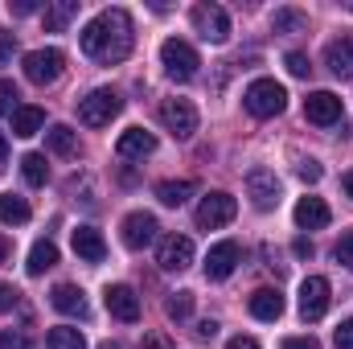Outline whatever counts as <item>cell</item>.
Wrapping results in <instances>:
<instances>
[{"mask_svg":"<svg viewBox=\"0 0 353 349\" xmlns=\"http://www.w3.org/2000/svg\"><path fill=\"white\" fill-rule=\"evenodd\" d=\"M132 46H136V33H132L128 8H103L83 29V54L94 58V62H103V66L123 62L132 54Z\"/></svg>","mask_w":353,"mask_h":349,"instance_id":"obj_1","label":"cell"},{"mask_svg":"<svg viewBox=\"0 0 353 349\" xmlns=\"http://www.w3.org/2000/svg\"><path fill=\"white\" fill-rule=\"evenodd\" d=\"M243 107L255 119H275L288 107V90H283V83H275V79H255L251 87L243 90Z\"/></svg>","mask_w":353,"mask_h":349,"instance_id":"obj_2","label":"cell"},{"mask_svg":"<svg viewBox=\"0 0 353 349\" xmlns=\"http://www.w3.org/2000/svg\"><path fill=\"white\" fill-rule=\"evenodd\" d=\"M119 111H123V99H119V90H111V87H99V90H90L87 99H79V119L87 128H107Z\"/></svg>","mask_w":353,"mask_h":349,"instance_id":"obj_3","label":"cell"},{"mask_svg":"<svg viewBox=\"0 0 353 349\" xmlns=\"http://www.w3.org/2000/svg\"><path fill=\"white\" fill-rule=\"evenodd\" d=\"M21 66H25V79H29L33 87H50V83L62 79V70H66V54L54 50V46H46V50H29Z\"/></svg>","mask_w":353,"mask_h":349,"instance_id":"obj_4","label":"cell"},{"mask_svg":"<svg viewBox=\"0 0 353 349\" xmlns=\"http://www.w3.org/2000/svg\"><path fill=\"white\" fill-rule=\"evenodd\" d=\"M161 66H165V74H169V79H176V83H189V79L197 74L201 58H197V50H193L189 41L169 37V41L161 46Z\"/></svg>","mask_w":353,"mask_h":349,"instance_id":"obj_5","label":"cell"},{"mask_svg":"<svg viewBox=\"0 0 353 349\" xmlns=\"http://www.w3.org/2000/svg\"><path fill=\"white\" fill-rule=\"evenodd\" d=\"M189 21H193V29H197L205 41H214V46H226V41H230V17H226L222 4L201 0V4H193Z\"/></svg>","mask_w":353,"mask_h":349,"instance_id":"obj_6","label":"cell"},{"mask_svg":"<svg viewBox=\"0 0 353 349\" xmlns=\"http://www.w3.org/2000/svg\"><path fill=\"white\" fill-rule=\"evenodd\" d=\"M234 214H239V201L230 197V193H222V189H214V193H205L201 197V206H197V226L201 230H218V226H226V222H234Z\"/></svg>","mask_w":353,"mask_h":349,"instance_id":"obj_7","label":"cell"},{"mask_svg":"<svg viewBox=\"0 0 353 349\" xmlns=\"http://www.w3.org/2000/svg\"><path fill=\"white\" fill-rule=\"evenodd\" d=\"M279 193H283V185H279L275 169H251V173H247V197H251V206H255L259 214H267V210L279 206Z\"/></svg>","mask_w":353,"mask_h":349,"instance_id":"obj_8","label":"cell"},{"mask_svg":"<svg viewBox=\"0 0 353 349\" xmlns=\"http://www.w3.org/2000/svg\"><path fill=\"white\" fill-rule=\"evenodd\" d=\"M329 300H333V288L325 275H308L300 283V317L304 321H321L329 312Z\"/></svg>","mask_w":353,"mask_h":349,"instance_id":"obj_9","label":"cell"},{"mask_svg":"<svg viewBox=\"0 0 353 349\" xmlns=\"http://www.w3.org/2000/svg\"><path fill=\"white\" fill-rule=\"evenodd\" d=\"M161 123L173 132L176 140H189L197 132V107L189 99H165L161 103Z\"/></svg>","mask_w":353,"mask_h":349,"instance_id":"obj_10","label":"cell"},{"mask_svg":"<svg viewBox=\"0 0 353 349\" xmlns=\"http://www.w3.org/2000/svg\"><path fill=\"white\" fill-rule=\"evenodd\" d=\"M157 218L148 214V210H132L128 218H123V226H119V235H123V247H132V251H144L152 239H157Z\"/></svg>","mask_w":353,"mask_h":349,"instance_id":"obj_11","label":"cell"},{"mask_svg":"<svg viewBox=\"0 0 353 349\" xmlns=\"http://www.w3.org/2000/svg\"><path fill=\"white\" fill-rule=\"evenodd\" d=\"M103 304H107V312H111L115 321H123V325L140 321V296H136V288H128V283H111V288L103 292Z\"/></svg>","mask_w":353,"mask_h":349,"instance_id":"obj_12","label":"cell"},{"mask_svg":"<svg viewBox=\"0 0 353 349\" xmlns=\"http://www.w3.org/2000/svg\"><path fill=\"white\" fill-rule=\"evenodd\" d=\"M304 115H308V123H321V128L337 123V119H341V94H333V90H312V94L304 99Z\"/></svg>","mask_w":353,"mask_h":349,"instance_id":"obj_13","label":"cell"},{"mask_svg":"<svg viewBox=\"0 0 353 349\" xmlns=\"http://www.w3.org/2000/svg\"><path fill=\"white\" fill-rule=\"evenodd\" d=\"M157 263H161L165 271H185V267L193 263V239H189V235H169V239H161Z\"/></svg>","mask_w":353,"mask_h":349,"instance_id":"obj_14","label":"cell"},{"mask_svg":"<svg viewBox=\"0 0 353 349\" xmlns=\"http://www.w3.org/2000/svg\"><path fill=\"white\" fill-rule=\"evenodd\" d=\"M239 259H243L239 243H234V239H222V243H214L210 255H205V275H210V279H226V275L239 267Z\"/></svg>","mask_w":353,"mask_h":349,"instance_id":"obj_15","label":"cell"},{"mask_svg":"<svg viewBox=\"0 0 353 349\" xmlns=\"http://www.w3.org/2000/svg\"><path fill=\"white\" fill-rule=\"evenodd\" d=\"M50 304H54L62 317H74V321H87L90 317L87 296H83V288H74V283H58V288L50 292Z\"/></svg>","mask_w":353,"mask_h":349,"instance_id":"obj_16","label":"cell"},{"mask_svg":"<svg viewBox=\"0 0 353 349\" xmlns=\"http://www.w3.org/2000/svg\"><path fill=\"white\" fill-rule=\"evenodd\" d=\"M157 152V136L144 132V128H128L119 140H115V157L123 161H136V157H152Z\"/></svg>","mask_w":353,"mask_h":349,"instance_id":"obj_17","label":"cell"},{"mask_svg":"<svg viewBox=\"0 0 353 349\" xmlns=\"http://www.w3.org/2000/svg\"><path fill=\"white\" fill-rule=\"evenodd\" d=\"M325 66L337 74V79H353V37L341 33L325 46Z\"/></svg>","mask_w":353,"mask_h":349,"instance_id":"obj_18","label":"cell"},{"mask_svg":"<svg viewBox=\"0 0 353 349\" xmlns=\"http://www.w3.org/2000/svg\"><path fill=\"white\" fill-rule=\"evenodd\" d=\"M292 218H296V226H300V230H321V226H329L333 210H329L321 197H300V201H296V210H292Z\"/></svg>","mask_w":353,"mask_h":349,"instance_id":"obj_19","label":"cell"},{"mask_svg":"<svg viewBox=\"0 0 353 349\" xmlns=\"http://www.w3.org/2000/svg\"><path fill=\"white\" fill-rule=\"evenodd\" d=\"M70 243H74V255L83 263H103L107 259V243H103V235L94 230V226H79L74 235H70Z\"/></svg>","mask_w":353,"mask_h":349,"instance_id":"obj_20","label":"cell"},{"mask_svg":"<svg viewBox=\"0 0 353 349\" xmlns=\"http://www.w3.org/2000/svg\"><path fill=\"white\" fill-rule=\"evenodd\" d=\"M247 308H251V317H255V321H267V325H275V321L283 317V296H279L275 288H259V292H251Z\"/></svg>","mask_w":353,"mask_h":349,"instance_id":"obj_21","label":"cell"},{"mask_svg":"<svg viewBox=\"0 0 353 349\" xmlns=\"http://www.w3.org/2000/svg\"><path fill=\"white\" fill-rule=\"evenodd\" d=\"M8 119H12V136H21V140L37 136V132L46 128V111H41V107H17Z\"/></svg>","mask_w":353,"mask_h":349,"instance_id":"obj_22","label":"cell"},{"mask_svg":"<svg viewBox=\"0 0 353 349\" xmlns=\"http://www.w3.org/2000/svg\"><path fill=\"white\" fill-rule=\"evenodd\" d=\"M74 17H79V0H58V4H46V12H41L46 33H62Z\"/></svg>","mask_w":353,"mask_h":349,"instance_id":"obj_23","label":"cell"},{"mask_svg":"<svg viewBox=\"0 0 353 349\" xmlns=\"http://www.w3.org/2000/svg\"><path fill=\"white\" fill-rule=\"evenodd\" d=\"M46 144H50V152H58V157H79V132L66 128V123H54V128L46 132Z\"/></svg>","mask_w":353,"mask_h":349,"instance_id":"obj_24","label":"cell"},{"mask_svg":"<svg viewBox=\"0 0 353 349\" xmlns=\"http://www.w3.org/2000/svg\"><path fill=\"white\" fill-rule=\"evenodd\" d=\"M29 201L21 197V193H0V222L4 226H25L29 222Z\"/></svg>","mask_w":353,"mask_h":349,"instance_id":"obj_25","label":"cell"},{"mask_svg":"<svg viewBox=\"0 0 353 349\" xmlns=\"http://www.w3.org/2000/svg\"><path fill=\"white\" fill-rule=\"evenodd\" d=\"M54 263H58V247H54L50 239H37V243H33V251H29V263H25V267H29V275H46Z\"/></svg>","mask_w":353,"mask_h":349,"instance_id":"obj_26","label":"cell"},{"mask_svg":"<svg viewBox=\"0 0 353 349\" xmlns=\"http://www.w3.org/2000/svg\"><path fill=\"white\" fill-rule=\"evenodd\" d=\"M46 349H87V337H83V329L58 325V329H50V337H46Z\"/></svg>","mask_w":353,"mask_h":349,"instance_id":"obj_27","label":"cell"},{"mask_svg":"<svg viewBox=\"0 0 353 349\" xmlns=\"http://www.w3.org/2000/svg\"><path fill=\"white\" fill-rule=\"evenodd\" d=\"M271 29H275V33H304V29H308V17H304L300 8H275Z\"/></svg>","mask_w":353,"mask_h":349,"instance_id":"obj_28","label":"cell"},{"mask_svg":"<svg viewBox=\"0 0 353 349\" xmlns=\"http://www.w3.org/2000/svg\"><path fill=\"white\" fill-rule=\"evenodd\" d=\"M189 193H193V181H161V185H157L161 206H185Z\"/></svg>","mask_w":353,"mask_h":349,"instance_id":"obj_29","label":"cell"},{"mask_svg":"<svg viewBox=\"0 0 353 349\" xmlns=\"http://www.w3.org/2000/svg\"><path fill=\"white\" fill-rule=\"evenodd\" d=\"M21 173H25L29 185H46V181H50V165H46L41 152H25V157H21Z\"/></svg>","mask_w":353,"mask_h":349,"instance_id":"obj_30","label":"cell"},{"mask_svg":"<svg viewBox=\"0 0 353 349\" xmlns=\"http://www.w3.org/2000/svg\"><path fill=\"white\" fill-rule=\"evenodd\" d=\"M283 66H288V74H292V79H308V70H312V62H308V54H300V50H292V54H283Z\"/></svg>","mask_w":353,"mask_h":349,"instance_id":"obj_31","label":"cell"},{"mask_svg":"<svg viewBox=\"0 0 353 349\" xmlns=\"http://www.w3.org/2000/svg\"><path fill=\"white\" fill-rule=\"evenodd\" d=\"M21 94H17V83L12 79H0V115H12L21 103H17Z\"/></svg>","mask_w":353,"mask_h":349,"instance_id":"obj_32","label":"cell"},{"mask_svg":"<svg viewBox=\"0 0 353 349\" xmlns=\"http://www.w3.org/2000/svg\"><path fill=\"white\" fill-rule=\"evenodd\" d=\"M189 312H193V292H176L169 300V317L173 321H189Z\"/></svg>","mask_w":353,"mask_h":349,"instance_id":"obj_33","label":"cell"},{"mask_svg":"<svg viewBox=\"0 0 353 349\" xmlns=\"http://www.w3.org/2000/svg\"><path fill=\"white\" fill-rule=\"evenodd\" d=\"M333 259L341 263L345 271H353V230H350V235H341V239H337V247H333Z\"/></svg>","mask_w":353,"mask_h":349,"instance_id":"obj_34","label":"cell"},{"mask_svg":"<svg viewBox=\"0 0 353 349\" xmlns=\"http://www.w3.org/2000/svg\"><path fill=\"white\" fill-rule=\"evenodd\" d=\"M296 173H300V181H304V185H316V181L325 177V169H321V161H312V157H304Z\"/></svg>","mask_w":353,"mask_h":349,"instance_id":"obj_35","label":"cell"},{"mask_svg":"<svg viewBox=\"0 0 353 349\" xmlns=\"http://www.w3.org/2000/svg\"><path fill=\"white\" fill-rule=\"evenodd\" d=\"M17 304H21V292L12 283H0V312H12Z\"/></svg>","mask_w":353,"mask_h":349,"instance_id":"obj_36","label":"cell"},{"mask_svg":"<svg viewBox=\"0 0 353 349\" xmlns=\"http://www.w3.org/2000/svg\"><path fill=\"white\" fill-rule=\"evenodd\" d=\"M0 349H29V337L12 333V329H0Z\"/></svg>","mask_w":353,"mask_h":349,"instance_id":"obj_37","label":"cell"},{"mask_svg":"<svg viewBox=\"0 0 353 349\" xmlns=\"http://www.w3.org/2000/svg\"><path fill=\"white\" fill-rule=\"evenodd\" d=\"M12 54H17V37L12 33H0V66H8Z\"/></svg>","mask_w":353,"mask_h":349,"instance_id":"obj_38","label":"cell"},{"mask_svg":"<svg viewBox=\"0 0 353 349\" xmlns=\"http://www.w3.org/2000/svg\"><path fill=\"white\" fill-rule=\"evenodd\" d=\"M37 8H41L37 0H8V12H12V17H29V12H37Z\"/></svg>","mask_w":353,"mask_h":349,"instance_id":"obj_39","label":"cell"},{"mask_svg":"<svg viewBox=\"0 0 353 349\" xmlns=\"http://www.w3.org/2000/svg\"><path fill=\"white\" fill-rule=\"evenodd\" d=\"M337 349H353V317L341 321V329H337Z\"/></svg>","mask_w":353,"mask_h":349,"instance_id":"obj_40","label":"cell"},{"mask_svg":"<svg viewBox=\"0 0 353 349\" xmlns=\"http://www.w3.org/2000/svg\"><path fill=\"white\" fill-rule=\"evenodd\" d=\"M279 349H321V341L316 337H288Z\"/></svg>","mask_w":353,"mask_h":349,"instance_id":"obj_41","label":"cell"},{"mask_svg":"<svg viewBox=\"0 0 353 349\" xmlns=\"http://www.w3.org/2000/svg\"><path fill=\"white\" fill-rule=\"evenodd\" d=\"M226 349H259V341H255V337H230Z\"/></svg>","mask_w":353,"mask_h":349,"instance_id":"obj_42","label":"cell"},{"mask_svg":"<svg viewBox=\"0 0 353 349\" xmlns=\"http://www.w3.org/2000/svg\"><path fill=\"white\" fill-rule=\"evenodd\" d=\"M292 251H296L300 259H308V255H312V243H308V239H296V243H292Z\"/></svg>","mask_w":353,"mask_h":349,"instance_id":"obj_43","label":"cell"},{"mask_svg":"<svg viewBox=\"0 0 353 349\" xmlns=\"http://www.w3.org/2000/svg\"><path fill=\"white\" fill-rule=\"evenodd\" d=\"M193 333H197V337H214V333H218V321H201Z\"/></svg>","mask_w":353,"mask_h":349,"instance_id":"obj_44","label":"cell"},{"mask_svg":"<svg viewBox=\"0 0 353 349\" xmlns=\"http://www.w3.org/2000/svg\"><path fill=\"white\" fill-rule=\"evenodd\" d=\"M140 349H173V346H169L165 337H157V333H152V337H144V346H140Z\"/></svg>","mask_w":353,"mask_h":349,"instance_id":"obj_45","label":"cell"},{"mask_svg":"<svg viewBox=\"0 0 353 349\" xmlns=\"http://www.w3.org/2000/svg\"><path fill=\"white\" fill-rule=\"evenodd\" d=\"M8 255H12V243H8V239H4V235H0V267H4V263H8Z\"/></svg>","mask_w":353,"mask_h":349,"instance_id":"obj_46","label":"cell"},{"mask_svg":"<svg viewBox=\"0 0 353 349\" xmlns=\"http://www.w3.org/2000/svg\"><path fill=\"white\" fill-rule=\"evenodd\" d=\"M4 165H8V140L0 136V169H4Z\"/></svg>","mask_w":353,"mask_h":349,"instance_id":"obj_47","label":"cell"},{"mask_svg":"<svg viewBox=\"0 0 353 349\" xmlns=\"http://www.w3.org/2000/svg\"><path fill=\"white\" fill-rule=\"evenodd\" d=\"M341 185H345V193H350V197H353V169H350V173H345V177H341Z\"/></svg>","mask_w":353,"mask_h":349,"instance_id":"obj_48","label":"cell"},{"mask_svg":"<svg viewBox=\"0 0 353 349\" xmlns=\"http://www.w3.org/2000/svg\"><path fill=\"white\" fill-rule=\"evenodd\" d=\"M103 349H123L119 341H103Z\"/></svg>","mask_w":353,"mask_h":349,"instance_id":"obj_49","label":"cell"}]
</instances>
